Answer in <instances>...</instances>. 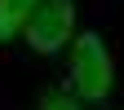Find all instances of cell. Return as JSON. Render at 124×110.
<instances>
[{
	"label": "cell",
	"mask_w": 124,
	"mask_h": 110,
	"mask_svg": "<svg viewBox=\"0 0 124 110\" xmlns=\"http://www.w3.org/2000/svg\"><path fill=\"white\" fill-rule=\"evenodd\" d=\"M71 26H75V5L71 0H40L31 9L22 35H27V44L36 53H58L71 40Z\"/></svg>",
	"instance_id": "7a4b0ae2"
},
{
	"label": "cell",
	"mask_w": 124,
	"mask_h": 110,
	"mask_svg": "<svg viewBox=\"0 0 124 110\" xmlns=\"http://www.w3.org/2000/svg\"><path fill=\"white\" fill-rule=\"evenodd\" d=\"M36 5H40V0H0V44H9L27 26V18H31Z\"/></svg>",
	"instance_id": "3957f363"
},
{
	"label": "cell",
	"mask_w": 124,
	"mask_h": 110,
	"mask_svg": "<svg viewBox=\"0 0 124 110\" xmlns=\"http://www.w3.org/2000/svg\"><path fill=\"white\" fill-rule=\"evenodd\" d=\"M36 110H80V101H75L71 92H44Z\"/></svg>",
	"instance_id": "277c9868"
},
{
	"label": "cell",
	"mask_w": 124,
	"mask_h": 110,
	"mask_svg": "<svg viewBox=\"0 0 124 110\" xmlns=\"http://www.w3.org/2000/svg\"><path fill=\"white\" fill-rule=\"evenodd\" d=\"M71 79H75V92L84 101H102L115 84V71H111V53H106L102 35H75V49H71Z\"/></svg>",
	"instance_id": "6da1fadb"
}]
</instances>
